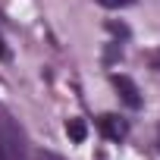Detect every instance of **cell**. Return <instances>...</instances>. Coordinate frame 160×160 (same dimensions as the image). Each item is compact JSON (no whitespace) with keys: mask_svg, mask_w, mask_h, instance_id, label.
<instances>
[{"mask_svg":"<svg viewBox=\"0 0 160 160\" xmlns=\"http://www.w3.org/2000/svg\"><path fill=\"white\" fill-rule=\"evenodd\" d=\"M0 160H25L22 132L7 113H0Z\"/></svg>","mask_w":160,"mask_h":160,"instance_id":"obj_1","label":"cell"},{"mask_svg":"<svg viewBox=\"0 0 160 160\" xmlns=\"http://www.w3.org/2000/svg\"><path fill=\"white\" fill-rule=\"evenodd\" d=\"M110 82H113V88H116V94L122 98V104H126V107H132V110H138V107H141V91H138V85L132 82L129 75L113 72V78H110Z\"/></svg>","mask_w":160,"mask_h":160,"instance_id":"obj_2","label":"cell"},{"mask_svg":"<svg viewBox=\"0 0 160 160\" xmlns=\"http://www.w3.org/2000/svg\"><path fill=\"white\" fill-rule=\"evenodd\" d=\"M98 126H101V132L110 138V141H122L126 135H129V126L119 119V116H113V113H107V116H101L98 119Z\"/></svg>","mask_w":160,"mask_h":160,"instance_id":"obj_3","label":"cell"},{"mask_svg":"<svg viewBox=\"0 0 160 160\" xmlns=\"http://www.w3.org/2000/svg\"><path fill=\"white\" fill-rule=\"evenodd\" d=\"M66 135H69V141H85L88 138V126H85V119H78V116H72V119H66Z\"/></svg>","mask_w":160,"mask_h":160,"instance_id":"obj_4","label":"cell"},{"mask_svg":"<svg viewBox=\"0 0 160 160\" xmlns=\"http://www.w3.org/2000/svg\"><path fill=\"white\" fill-rule=\"evenodd\" d=\"M107 32L116 35V38H129V25L126 22H116V19H107Z\"/></svg>","mask_w":160,"mask_h":160,"instance_id":"obj_5","label":"cell"},{"mask_svg":"<svg viewBox=\"0 0 160 160\" xmlns=\"http://www.w3.org/2000/svg\"><path fill=\"white\" fill-rule=\"evenodd\" d=\"M94 3H101V7H107V10H122V7H132L135 0H94Z\"/></svg>","mask_w":160,"mask_h":160,"instance_id":"obj_6","label":"cell"},{"mask_svg":"<svg viewBox=\"0 0 160 160\" xmlns=\"http://www.w3.org/2000/svg\"><path fill=\"white\" fill-rule=\"evenodd\" d=\"M119 57H122V50H119V44H110V47H107V53H104V60H107V63H116Z\"/></svg>","mask_w":160,"mask_h":160,"instance_id":"obj_7","label":"cell"},{"mask_svg":"<svg viewBox=\"0 0 160 160\" xmlns=\"http://www.w3.org/2000/svg\"><path fill=\"white\" fill-rule=\"evenodd\" d=\"M148 63H151V69H160V50H151L148 53Z\"/></svg>","mask_w":160,"mask_h":160,"instance_id":"obj_8","label":"cell"},{"mask_svg":"<svg viewBox=\"0 0 160 160\" xmlns=\"http://www.w3.org/2000/svg\"><path fill=\"white\" fill-rule=\"evenodd\" d=\"M38 160H63V157H57V154H50V151H38Z\"/></svg>","mask_w":160,"mask_h":160,"instance_id":"obj_9","label":"cell"},{"mask_svg":"<svg viewBox=\"0 0 160 160\" xmlns=\"http://www.w3.org/2000/svg\"><path fill=\"white\" fill-rule=\"evenodd\" d=\"M0 60H10V50L3 47V41H0Z\"/></svg>","mask_w":160,"mask_h":160,"instance_id":"obj_10","label":"cell"}]
</instances>
